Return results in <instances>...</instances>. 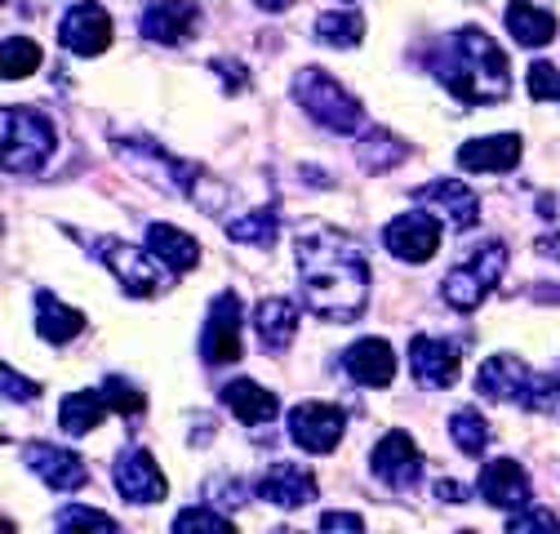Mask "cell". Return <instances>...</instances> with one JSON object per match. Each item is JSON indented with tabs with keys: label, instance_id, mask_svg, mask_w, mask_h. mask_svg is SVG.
Instances as JSON below:
<instances>
[{
	"label": "cell",
	"instance_id": "obj_1",
	"mask_svg": "<svg viewBox=\"0 0 560 534\" xmlns=\"http://www.w3.org/2000/svg\"><path fill=\"white\" fill-rule=\"evenodd\" d=\"M299 290L307 312L320 321H357L370 303V263L365 254L325 228L299 232Z\"/></svg>",
	"mask_w": 560,
	"mask_h": 534
},
{
	"label": "cell",
	"instance_id": "obj_2",
	"mask_svg": "<svg viewBox=\"0 0 560 534\" xmlns=\"http://www.w3.org/2000/svg\"><path fill=\"white\" fill-rule=\"evenodd\" d=\"M428 67L463 103H499V98H508V85H512L503 49L480 27H458L454 36H445V45H436Z\"/></svg>",
	"mask_w": 560,
	"mask_h": 534
},
{
	"label": "cell",
	"instance_id": "obj_3",
	"mask_svg": "<svg viewBox=\"0 0 560 534\" xmlns=\"http://www.w3.org/2000/svg\"><path fill=\"white\" fill-rule=\"evenodd\" d=\"M476 392L499 406H525L534 415H551L560 406V379L556 374H534L521 357H489L476 374Z\"/></svg>",
	"mask_w": 560,
	"mask_h": 534
},
{
	"label": "cell",
	"instance_id": "obj_4",
	"mask_svg": "<svg viewBox=\"0 0 560 534\" xmlns=\"http://www.w3.org/2000/svg\"><path fill=\"white\" fill-rule=\"evenodd\" d=\"M0 152H5V170L10 174H36L54 148H58V134H54V120L40 116L36 107H5L0 116Z\"/></svg>",
	"mask_w": 560,
	"mask_h": 534
},
{
	"label": "cell",
	"instance_id": "obj_5",
	"mask_svg": "<svg viewBox=\"0 0 560 534\" xmlns=\"http://www.w3.org/2000/svg\"><path fill=\"white\" fill-rule=\"evenodd\" d=\"M294 98H299V107H303L316 125H325L329 134H361V125H365L361 103L347 94L329 72H320V67H307V72H299Z\"/></svg>",
	"mask_w": 560,
	"mask_h": 534
},
{
	"label": "cell",
	"instance_id": "obj_6",
	"mask_svg": "<svg viewBox=\"0 0 560 534\" xmlns=\"http://www.w3.org/2000/svg\"><path fill=\"white\" fill-rule=\"evenodd\" d=\"M503 267H508V245H503V241L480 245L471 258H463V263L454 267V272L441 281L445 303H450V307H458V312L480 307L489 294H494V286L503 281Z\"/></svg>",
	"mask_w": 560,
	"mask_h": 534
},
{
	"label": "cell",
	"instance_id": "obj_7",
	"mask_svg": "<svg viewBox=\"0 0 560 534\" xmlns=\"http://www.w3.org/2000/svg\"><path fill=\"white\" fill-rule=\"evenodd\" d=\"M94 254L103 258V267H112V277L120 281V290L129 299H156L174 286L170 272H161V258L152 249H133V245H120V241H98Z\"/></svg>",
	"mask_w": 560,
	"mask_h": 534
},
{
	"label": "cell",
	"instance_id": "obj_8",
	"mask_svg": "<svg viewBox=\"0 0 560 534\" xmlns=\"http://www.w3.org/2000/svg\"><path fill=\"white\" fill-rule=\"evenodd\" d=\"M112 477H116V490L125 503H161L170 495V481L156 467L148 445H125L112 463Z\"/></svg>",
	"mask_w": 560,
	"mask_h": 534
},
{
	"label": "cell",
	"instance_id": "obj_9",
	"mask_svg": "<svg viewBox=\"0 0 560 534\" xmlns=\"http://www.w3.org/2000/svg\"><path fill=\"white\" fill-rule=\"evenodd\" d=\"M200 357L209 365L241 361V299L236 294H219L214 307H209L205 329H200Z\"/></svg>",
	"mask_w": 560,
	"mask_h": 534
},
{
	"label": "cell",
	"instance_id": "obj_10",
	"mask_svg": "<svg viewBox=\"0 0 560 534\" xmlns=\"http://www.w3.org/2000/svg\"><path fill=\"white\" fill-rule=\"evenodd\" d=\"M347 432V415L338 406H325V400H303V406L290 410V437L299 450L307 454H329Z\"/></svg>",
	"mask_w": 560,
	"mask_h": 534
},
{
	"label": "cell",
	"instance_id": "obj_11",
	"mask_svg": "<svg viewBox=\"0 0 560 534\" xmlns=\"http://www.w3.org/2000/svg\"><path fill=\"white\" fill-rule=\"evenodd\" d=\"M383 245H387L400 263H428V258H436V249H441V219L428 214V210H409V214H400V219L387 223Z\"/></svg>",
	"mask_w": 560,
	"mask_h": 534
},
{
	"label": "cell",
	"instance_id": "obj_12",
	"mask_svg": "<svg viewBox=\"0 0 560 534\" xmlns=\"http://www.w3.org/2000/svg\"><path fill=\"white\" fill-rule=\"evenodd\" d=\"M370 473L392 490H413L423 477V454H418L409 432H387L370 454Z\"/></svg>",
	"mask_w": 560,
	"mask_h": 534
},
{
	"label": "cell",
	"instance_id": "obj_13",
	"mask_svg": "<svg viewBox=\"0 0 560 534\" xmlns=\"http://www.w3.org/2000/svg\"><path fill=\"white\" fill-rule=\"evenodd\" d=\"M58 40L67 54H77V58H98L107 54L112 45V19L103 5H94V0H81V5L67 10L62 27H58Z\"/></svg>",
	"mask_w": 560,
	"mask_h": 534
},
{
	"label": "cell",
	"instance_id": "obj_14",
	"mask_svg": "<svg viewBox=\"0 0 560 534\" xmlns=\"http://www.w3.org/2000/svg\"><path fill=\"white\" fill-rule=\"evenodd\" d=\"M23 463L32 467V473L54 486V490H81L90 486V467L77 450H62V445H45V441H27L23 445Z\"/></svg>",
	"mask_w": 560,
	"mask_h": 534
},
{
	"label": "cell",
	"instance_id": "obj_15",
	"mask_svg": "<svg viewBox=\"0 0 560 534\" xmlns=\"http://www.w3.org/2000/svg\"><path fill=\"white\" fill-rule=\"evenodd\" d=\"M480 499L489 508H503V512H521L529 503V473L516 458H494L480 467V481H476Z\"/></svg>",
	"mask_w": 560,
	"mask_h": 534
},
{
	"label": "cell",
	"instance_id": "obj_16",
	"mask_svg": "<svg viewBox=\"0 0 560 534\" xmlns=\"http://www.w3.org/2000/svg\"><path fill=\"white\" fill-rule=\"evenodd\" d=\"M254 495L276 503V508H285V512H294V508L316 499V477L307 473V467H299V463H271L267 473L258 477Z\"/></svg>",
	"mask_w": 560,
	"mask_h": 534
},
{
	"label": "cell",
	"instance_id": "obj_17",
	"mask_svg": "<svg viewBox=\"0 0 560 534\" xmlns=\"http://www.w3.org/2000/svg\"><path fill=\"white\" fill-rule=\"evenodd\" d=\"M413 200H418V206L445 210L458 232H471V228L480 223V196H476L467 183H458V178H436V183H428V187H418Z\"/></svg>",
	"mask_w": 560,
	"mask_h": 534
},
{
	"label": "cell",
	"instance_id": "obj_18",
	"mask_svg": "<svg viewBox=\"0 0 560 534\" xmlns=\"http://www.w3.org/2000/svg\"><path fill=\"white\" fill-rule=\"evenodd\" d=\"M409 370L423 387H454L458 348L445 339H432V334H418V339H409Z\"/></svg>",
	"mask_w": 560,
	"mask_h": 534
},
{
	"label": "cell",
	"instance_id": "obj_19",
	"mask_svg": "<svg viewBox=\"0 0 560 534\" xmlns=\"http://www.w3.org/2000/svg\"><path fill=\"white\" fill-rule=\"evenodd\" d=\"M200 10L191 0H161V5H148L143 19H138V32H143L152 45H183L196 32Z\"/></svg>",
	"mask_w": 560,
	"mask_h": 534
},
{
	"label": "cell",
	"instance_id": "obj_20",
	"mask_svg": "<svg viewBox=\"0 0 560 534\" xmlns=\"http://www.w3.org/2000/svg\"><path fill=\"white\" fill-rule=\"evenodd\" d=\"M525 143L521 134H494V139H471L458 148V165L471 170V174H503L521 161Z\"/></svg>",
	"mask_w": 560,
	"mask_h": 534
},
{
	"label": "cell",
	"instance_id": "obj_21",
	"mask_svg": "<svg viewBox=\"0 0 560 534\" xmlns=\"http://www.w3.org/2000/svg\"><path fill=\"white\" fill-rule=\"evenodd\" d=\"M342 370L361 387H387L396 374V352L387 348V339H361L342 352Z\"/></svg>",
	"mask_w": 560,
	"mask_h": 534
},
{
	"label": "cell",
	"instance_id": "obj_22",
	"mask_svg": "<svg viewBox=\"0 0 560 534\" xmlns=\"http://www.w3.org/2000/svg\"><path fill=\"white\" fill-rule=\"evenodd\" d=\"M254 329H258L262 352H271V357L290 352L294 329H299V307H294L290 299H262V303L254 307Z\"/></svg>",
	"mask_w": 560,
	"mask_h": 534
},
{
	"label": "cell",
	"instance_id": "obj_23",
	"mask_svg": "<svg viewBox=\"0 0 560 534\" xmlns=\"http://www.w3.org/2000/svg\"><path fill=\"white\" fill-rule=\"evenodd\" d=\"M223 406L232 410V419H241V423H271L276 419V410H280V400H276V392H267L262 383H254V379H232L223 392Z\"/></svg>",
	"mask_w": 560,
	"mask_h": 534
},
{
	"label": "cell",
	"instance_id": "obj_24",
	"mask_svg": "<svg viewBox=\"0 0 560 534\" xmlns=\"http://www.w3.org/2000/svg\"><path fill=\"white\" fill-rule=\"evenodd\" d=\"M148 249L170 267L174 277L191 272V267L200 263V245H196V236H187L183 228H170V223H152V228H148Z\"/></svg>",
	"mask_w": 560,
	"mask_h": 534
},
{
	"label": "cell",
	"instance_id": "obj_25",
	"mask_svg": "<svg viewBox=\"0 0 560 534\" xmlns=\"http://www.w3.org/2000/svg\"><path fill=\"white\" fill-rule=\"evenodd\" d=\"M107 415H112V406H107L103 387H94V392H72V396H62V406H58V423H62L67 437H90Z\"/></svg>",
	"mask_w": 560,
	"mask_h": 534
},
{
	"label": "cell",
	"instance_id": "obj_26",
	"mask_svg": "<svg viewBox=\"0 0 560 534\" xmlns=\"http://www.w3.org/2000/svg\"><path fill=\"white\" fill-rule=\"evenodd\" d=\"M508 32H512L516 45L542 49L556 36V14L534 5V0H512V5H508Z\"/></svg>",
	"mask_w": 560,
	"mask_h": 534
},
{
	"label": "cell",
	"instance_id": "obj_27",
	"mask_svg": "<svg viewBox=\"0 0 560 534\" xmlns=\"http://www.w3.org/2000/svg\"><path fill=\"white\" fill-rule=\"evenodd\" d=\"M81 329H85V316L77 307L58 303L54 294H36V334H40L45 344L62 348V344H72Z\"/></svg>",
	"mask_w": 560,
	"mask_h": 534
},
{
	"label": "cell",
	"instance_id": "obj_28",
	"mask_svg": "<svg viewBox=\"0 0 560 534\" xmlns=\"http://www.w3.org/2000/svg\"><path fill=\"white\" fill-rule=\"evenodd\" d=\"M357 156H361L365 174H383V170H396L405 161V143L396 134H387L383 125H370L357 134Z\"/></svg>",
	"mask_w": 560,
	"mask_h": 534
},
{
	"label": "cell",
	"instance_id": "obj_29",
	"mask_svg": "<svg viewBox=\"0 0 560 534\" xmlns=\"http://www.w3.org/2000/svg\"><path fill=\"white\" fill-rule=\"evenodd\" d=\"M316 40L334 45V49H357L365 40V14L357 10H329L316 19Z\"/></svg>",
	"mask_w": 560,
	"mask_h": 534
},
{
	"label": "cell",
	"instance_id": "obj_30",
	"mask_svg": "<svg viewBox=\"0 0 560 534\" xmlns=\"http://www.w3.org/2000/svg\"><path fill=\"white\" fill-rule=\"evenodd\" d=\"M40 67V45L27 40V36H10L5 45H0V77L5 81H23L32 77Z\"/></svg>",
	"mask_w": 560,
	"mask_h": 534
},
{
	"label": "cell",
	"instance_id": "obj_31",
	"mask_svg": "<svg viewBox=\"0 0 560 534\" xmlns=\"http://www.w3.org/2000/svg\"><path fill=\"white\" fill-rule=\"evenodd\" d=\"M450 437H454V445L463 450V454H485V445H489V423L480 419V410H454V419H450Z\"/></svg>",
	"mask_w": 560,
	"mask_h": 534
},
{
	"label": "cell",
	"instance_id": "obj_32",
	"mask_svg": "<svg viewBox=\"0 0 560 534\" xmlns=\"http://www.w3.org/2000/svg\"><path fill=\"white\" fill-rule=\"evenodd\" d=\"M232 516L214 512V508H183L174 516V534H232Z\"/></svg>",
	"mask_w": 560,
	"mask_h": 534
},
{
	"label": "cell",
	"instance_id": "obj_33",
	"mask_svg": "<svg viewBox=\"0 0 560 534\" xmlns=\"http://www.w3.org/2000/svg\"><path fill=\"white\" fill-rule=\"evenodd\" d=\"M228 236L267 249V245L276 241V210H254L249 219H232V223H228Z\"/></svg>",
	"mask_w": 560,
	"mask_h": 534
},
{
	"label": "cell",
	"instance_id": "obj_34",
	"mask_svg": "<svg viewBox=\"0 0 560 534\" xmlns=\"http://www.w3.org/2000/svg\"><path fill=\"white\" fill-rule=\"evenodd\" d=\"M103 396H107L112 415H129V419H138V415L148 410V396L138 392V387H129L120 374H107V379H103Z\"/></svg>",
	"mask_w": 560,
	"mask_h": 534
},
{
	"label": "cell",
	"instance_id": "obj_35",
	"mask_svg": "<svg viewBox=\"0 0 560 534\" xmlns=\"http://www.w3.org/2000/svg\"><path fill=\"white\" fill-rule=\"evenodd\" d=\"M54 530L62 534H77V530H98V534H116L120 525L107 516V512H94V508H62L54 516Z\"/></svg>",
	"mask_w": 560,
	"mask_h": 534
},
{
	"label": "cell",
	"instance_id": "obj_36",
	"mask_svg": "<svg viewBox=\"0 0 560 534\" xmlns=\"http://www.w3.org/2000/svg\"><path fill=\"white\" fill-rule=\"evenodd\" d=\"M508 530H512V534H556L560 521H556L547 508H529V512L521 508V512L508 516Z\"/></svg>",
	"mask_w": 560,
	"mask_h": 534
},
{
	"label": "cell",
	"instance_id": "obj_37",
	"mask_svg": "<svg viewBox=\"0 0 560 534\" xmlns=\"http://www.w3.org/2000/svg\"><path fill=\"white\" fill-rule=\"evenodd\" d=\"M529 94L538 103H560V72L551 62H534L529 67Z\"/></svg>",
	"mask_w": 560,
	"mask_h": 534
},
{
	"label": "cell",
	"instance_id": "obj_38",
	"mask_svg": "<svg viewBox=\"0 0 560 534\" xmlns=\"http://www.w3.org/2000/svg\"><path fill=\"white\" fill-rule=\"evenodd\" d=\"M36 396H40V387L27 383V379H19V374L5 365V400H36Z\"/></svg>",
	"mask_w": 560,
	"mask_h": 534
},
{
	"label": "cell",
	"instance_id": "obj_39",
	"mask_svg": "<svg viewBox=\"0 0 560 534\" xmlns=\"http://www.w3.org/2000/svg\"><path fill=\"white\" fill-rule=\"evenodd\" d=\"M320 530H352V534H361L365 521H361L357 512H325V516H320Z\"/></svg>",
	"mask_w": 560,
	"mask_h": 534
},
{
	"label": "cell",
	"instance_id": "obj_40",
	"mask_svg": "<svg viewBox=\"0 0 560 534\" xmlns=\"http://www.w3.org/2000/svg\"><path fill=\"white\" fill-rule=\"evenodd\" d=\"M436 499H441V503H445V499H450V503H458V499H467V490H463V486H454V481H436Z\"/></svg>",
	"mask_w": 560,
	"mask_h": 534
},
{
	"label": "cell",
	"instance_id": "obj_41",
	"mask_svg": "<svg viewBox=\"0 0 560 534\" xmlns=\"http://www.w3.org/2000/svg\"><path fill=\"white\" fill-rule=\"evenodd\" d=\"M254 5H258V10H267V14H285V10L294 5V0H254Z\"/></svg>",
	"mask_w": 560,
	"mask_h": 534
}]
</instances>
